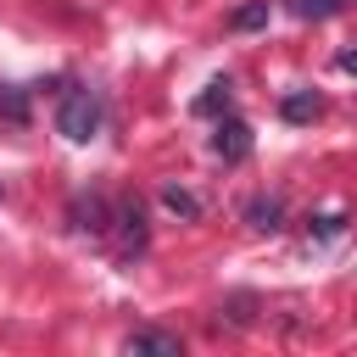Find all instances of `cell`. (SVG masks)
I'll list each match as a JSON object with an SVG mask.
<instances>
[{
    "label": "cell",
    "instance_id": "14",
    "mask_svg": "<svg viewBox=\"0 0 357 357\" xmlns=\"http://www.w3.org/2000/svg\"><path fill=\"white\" fill-rule=\"evenodd\" d=\"M335 67H340V73H357V50H340V56H335Z\"/></svg>",
    "mask_w": 357,
    "mask_h": 357
},
{
    "label": "cell",
    "instance_id": "10",
    "mask_svg": "<svg viewBox=\"0 0 357 357\" xmlns=\"http://www.w3.org/2000/svg\"><path fill=\"white\" fill-rule=\"evenodd\" d=\"M229 28H234V33H251V28H268V0H251V6H240V11L229 17Z\"/></svg>",
    "mask_w": 357,
    "mask_h": 357
},
{
    "label": "cell",
    "instance_id": "2",
    "mask_svg": "<svg viewBox=\"0 0 357 357\" xmlns=\"http://www.w3.org/2000/svg\"><path fill=\"white\" fill-rule=\"evenodd\" d=\"M67 218H73V229L78 234H112V218H117V201H106V195H73V206H67Z\"/></svg>",
    "mask_w": 357,
    "mask_h": 357
},
{
    "label": "cell",
    "instance_id": "12",
    "mask_svg": "<svg viewBox=\"0 0 357 357\" xmlns=\"http://www.w3.org/2000/svg\"><path fill=\"white\" fill-rule=\"evenodd\" d=\"M290 11H296L301 22H324V17L340 11V0H290Z\"/></svg>",
    "mask_w": 357,
    "mask_h": 357
},
{
    "label": "cell",
    "instance_id": "1",
    "mask_svg": "<svg viewBox=\"0 0 357 357\" xmlns=\"http://www.w3.org/2000/svg\"><path fill=\"white\" fill-rule=\"evenodd\" d=\"M100 123H106V100H100L95 89L73 84V89L61 95V106H56V128H61L73 145H84V139H95V134H100Z\"/></svg>",
    "mask_w": 357,
    "mask_h": 357
},
{
    "label": "cell",
    "instance_id": "6",
    "mask_svg": "<svg viewBox=\"0 0 357 357\" xmlns=\"http://www.w3.org/2000/svg\"><path fill=\"white\" fill-rule=\"evenodd\" d=\"M245 223H251L257 234H279V229H284V201H279V195H251V201H245Z\"/></svg>",
    "mask_w": 357,
    "mask_h": 357
},
{
    "label": "cell",
    "instance_id": "9",
    "mask_svg": "<svg viewBox=\"0 0 357 357\" xmlns=\"http://www.w3.org/2000/svg\"><path fill=\"white\" fill-rule=\"evenodd\" d=\"M0 117L28 123V89H22V84H0Z\"/></svg>",
    "mask_w": 357,
    "mask_h": 357
},
{
    "label": "cell",
    "instance_id": "5",
    "mask_svg": "<svg viewBox=\"0 0 357 357\" xmlns=\"http://www.w3.org/2000/svg\"><path fill=\"white\" fill-rule=\"evenodd\" d=\"M123 351H128V357H184V340L167 335V329H134V335L123 340Z\"/></svg>",
    "mask_w": 357,
    "mask_h": 357
},
{
    "label": "cell",
    "instance_id": "7",
    "mask_svg": "<svg viewBox=\"0 0 357 357\" xmlns=\"http://www.w3.org/2000/svg\"><path fill=\"white\" fill-rule=\"evenodd\" d=\"M229 106H234V84H229V78H212L206 95H195V117H218V112H229Z\"/></svg>",
    "mask_w": 357,
    "mask_h": 357
},
{
    "label": "cell",
    "instance_id": "8",
    "mask_svg": "<svg viewBox=\"0 0 357 357\" xmlns=\"http://www.w3.org/2000/svg\"><path fill=\"white\" fill-rule=\"evenodd\" d=\"M162 206H167L173 218H184V223H195V218H201V195H195V190H184V184H167V190H162Z\"/></svg>",
    "mask_w": 357,
    "mask_h": 357
},
{
    "label": "cell",
    "instance_id": "3",
    "mask_svg": "<svg viewBox=\"0 0 357 357\" xmlns=\"http://www.w3.org/2000/svg\"><path fill=\"white\" fill-rule=\"evenodd\" d=\"M112 229H117V251H123V257H139V251L151 245L139 195H123V201H117V218H112Z\"/></svg>",
    "mask_w": 357,
    "mask_h": 357
},
{
    "label": "cell",
    "instance_id": "4",
    "mask_svg": "<svg viewBox=\"0 0 357 357\" xmlns=\"http://www.w3.org/2000/svg\"><path fill=\"white\" fill-rule=\"evenodd\" d=\"M212 156H223L229 167L245 162V156H251V128H245L240 117H218V128H212Z\"/></svg>",
    "mask_w": 357,
    "mask_h": 357
},
{
    "label": "cell",
    "instance_id": "11",
    "mask_svg": "<svg viewBox=\"0 0 357 357\" xmlns=\"http://www.w3.org/2000/svg\"><path fill=\"white\" fill-rule=\"evenodd\" d=\"M290 123H307V117H318V95L312 89H301V95H284V106H279Z\"/></svg>",
    "mask_w": 357,
    "mask_h": 357
},
{
    "label": "cell",
    "instance_id": "13",
    "mask_svg": "<svg viewBox=\"0 0 357 357\" xmlns=\"http://www.w3.org/2000/svg\"><path fill=\"white\" fill-rule=\"evenodd\" d=\"M340 229H346L340 212H318V218H307V234H318V240H335Z\"/></svg>",
    "mask_w": 357,
    "mask_h": 357
}]
</instances>
